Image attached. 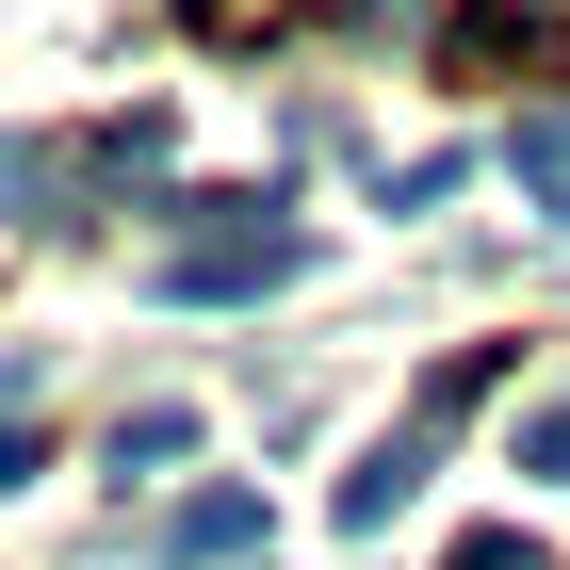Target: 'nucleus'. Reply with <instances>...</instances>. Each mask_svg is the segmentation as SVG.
I'll use <instances>...</instances> for the list:
<instances>
[{
  "label": "nucleus",
  "instance_id": "obj_9",
  "mask_svg": "<svg viewBox=\"0 0 570 570\" xmlns=\"http://www.w3.org/2000/svg\"><path fill=\"white\" fill-rule=\"evenodd\" d=\"M17 473H33V424H0V489H17Z\"/></svg>",
  "mask_w": 570,
  "mask_h": 570
},
{
  "label": "nucleus",
  "instance_id": "obj_3",
  "mask_svg": "<svg viewBox=\"0 0 570 570\" xmlns=\"http://www.w3.org/2000/svg\"><path fill=\"white\" fill-rule=\"evenodd\" d=\"M424 456H440V424H392V440H375V456H358V473H343V522L375 538V522H392V505H407V489H424Z\"/></svg>",
  "mask_w": 570,
  "mask_h": 570
},
{
  "label": "nucleus",
  "instance_id": "obj_5",
  "mask_svg": "<svg viewBox=\"0 0 570 570\" xmlns=\"http://www.w3.org/2000/svg\"><path fill=\"white\" fill-rule=\"evenodd\" d=\"M505 179H522L538 213L570 228V98H554V115H522V131H505Z\"/></svg>",
  "mask_w": 570,
  "mask_h": 570
},
{
  "label": "nucleus",
  "instance_id": "obj_8",
  "mask_svg": "<svg viewBox=\"0 0 570 570\" xmlns=\"http://www.w3.org/2000/svg\"><path fill=\"white\" fill-rule=\"evenodd\" d=\"M456 570H554V554H538V538H473Z\"/></svg>",
  "mask_w": 570,
  "mask_h": 570
},
{
  "label": "nucleus",
  "instance_id": "obj_4",
  "mask_svg": "<svg viewBox=\"0 0 570 570\" xmlns=\"http://www.w3.org/2000/svg\"><path fill=\"white\" fill-rule=\"evenodd\" d=\"M245 538H262V489H196V505L164 522V554H179V570H213V554H245Z\"/></svg>",
  "mask_w": 570,
  "mask_h": 570
},
{
  "label": "nucleus",
  "instance_id": "obj_7",
  "mask_svg": "<svg viewBox=\"0 0 570 570\" xmlns=\"http://www.w3.org/2000/svg\"><path fill=\"white\" fill-rule=\"evenodd\" d=\"M522 473H554V489H570V407H538V424H522Z\"/></svg>",
  "mask_w": 570,
  "mask_h": 570
},
{
  "label": "nucleus",
  "instance_id": "obj_2",
  "mask_svg": "<svg viewBox=\"0 0 570 570\" xmlns=\"http://www.w3.org/2000/svg\"><path fill=\"white\" fill-rule=\"evenodd\" d=\"M0 213H17V228H82V147L0 131Z\"/></svg>",
  "mask_w": 570,
  "mask_h": 570
},
{
  "label": "nucleus",
  "instance_id": "obj_1",
  "mask_svg": "<svg viewBox=\"0 0 570 570\" xmlns=\"http://www.w3.org/2000/svg\"><path fill=\"white\" fill-rule=\"evenodd\" d=\"M309 245L294 228H262V213H228V228H196V245H164V277H147V294L164 309H228V294H277V277H294Z\"/></svg>",
  "mask_w": 570,
  "mask_h": 570
},
{
  "label": "nucleus",
  "instance_id": "obj_6",
  "mask_svg": "<svg viewBox=\"0 0 570 570\" xmlns=\"http://www.w3.org/2000/svg\"><path fill=\"white\" fill-rule=\"evenodd\" d=\"M164 456H196V407H131L115 424V473H164Z\"/></svg>",
  "mask_w": 570,
  "mask_h": 570
}]
</instances>
